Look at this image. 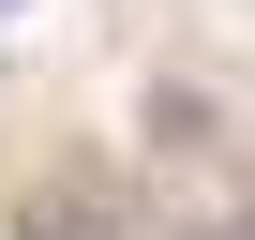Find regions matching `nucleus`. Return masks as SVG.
Here are the masks:
<instances>
[{"label": "nucleus", "mask_w": 255, "mask_h": 240, "mask_svg": "<svg viewBox=\"0 0 255 240\" xmlns=\"http://www.w3.org/2000/svg\"><path fill=\"white\" fill-rule=\"evenodd\" d=\"M15 240H120V210H105V195H60V180H45V195L15 210Z\"/></svg>", "instance_id": "obj_1"}, {"label": "nucleus", "mask_w": 255, "mask_h": 240, "mask_svg": "<svg viewBox=\"0 0 255 240\" xmlns=\"http://www.w3.org/2000/svg\"><path fill=\"white\" fill-rule=\"evenodd\" d=\"M225 240H255V225H225Z\"/></svg>", "instance_id": "obj_2"}, {"label": "nucleus", "mask_w": 255, "mask_h": 240, "mask_svg": "<svg viewBox=\"0 0 255 240\" xmlns=\"http://www.w3.org/2000/svg\"><path fill=\"white\" fill-rule=\"evenodd\" d=\"M0 15H15V0H0Z\"/></svg>", "instance_id": "obj_3"}]
</instances>
